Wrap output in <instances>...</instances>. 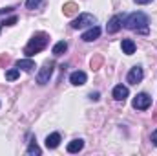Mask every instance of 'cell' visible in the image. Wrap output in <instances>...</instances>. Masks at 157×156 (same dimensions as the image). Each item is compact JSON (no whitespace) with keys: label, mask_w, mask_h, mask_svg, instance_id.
Listing matches in <instances>:
<instances>
[{"label":"cell","mask_w":157,"mask_h":156,"mask_svg":"<svg viewBox=\"0 0 157 156\" xmlns=\"http://www.w3.org/2000/svg\"><path fill=\"white\" fill-rule=\"evenodd\" d=\"M148 24H150V18L143 11H135V13L128 15L122 20V26L124 28L133 30V31H139V33H148Z\"/></svg>","instance_id":"cell-1"},{"label":"cell","mask_w":157,"mask_h":156,"mask_svg":"<svg viewBox=\"0 0 157 156\" xmlns=\"http://www.w3.org/2000/svg\"><path fill=\"white\" fill-rule=\"evenodd\" d=\"M48 42H49V35H48V33H37L33 39L28 42V46L24 48V53H26L28 57H33L35 53L42 51V50L48 46Z\"/></svg>","instance_id":"cell-2"},{"label":"cell","mask_w":157,"mask_h":156,"mask_svg":"<svg viewBox=\"0 0 157 156\" xmlns=\"http://www.w3.org/2000/svg\"><path fill=\"white\" fill-rule=\"evenodd\" d=\"M95 17L91 13H80L77 18L71 22V28L73 30H80V28H86V26H95Z\"/></svg>","instance_id":"cell-3"},{"label":"cell","mask_w":157,"mask_h":156,"mask_svg":"<svg viewBox=\"0 0 157 156\" xmlns=\"http://www.w3.org/2000/svg\"><path fill=\"white\" fill-rule=\"evenodd\" d=\"M53 68H55V63H53V61H48V63L39 70V74H37V83H39V84L49 83V77H51V74H53Z\"/></svg>","instance_id":"cell-4"},{"label":"cell","mask_w":157,"mask_h":156,"mask_svg":"<svg viewBox=\"0 0 157 156\" xmlns=\"http://www.w3.org/2000/svg\"><path fill=\"white\" fill-rule=\"evenodd\" d=\"M132 105H133L135 110H146V109L152 105V97H150L148 94H144V92H143V94H137Z\"/></svg>","instance_id":"cell-5"},{"label":"cell","mask_w":157,"mask_h":156,"mask_svg":"<svg viewBox=\"0 0 157 156\" xmlns=\"http://www.w3.org/2000/svg\"><path fill=\"white\" fill-rule=\"evenodd\" d=\"M144 77V72H143V68L141 66H133L132 70H130V74H128V77L126 81L130 83V84H137V83H141Z\"/></svg>","instance_id":"cell-6"},{"label":"cell","mask_w":157,"mask_h":156,"mask_svg":"<svg viewBox=\"0 0 157 156\" xmlns=\"http://www.w3.org/2000/svg\"><path fill=\"white\" fill-rule=\"evenodd\" d=\"M121 28H122V17L121 15H113L110 18V22H108V26H106V31L110 35H113V33H117Z\"/></svg>","instance_id":"cell-7"},{"label":"cell","mask_w":157,"mask_h":156,"mask_svg":"<svg viewBox=\"0 0 157 156\" xmlns=\"http://www.w3.org/2000/svg\"><path fill=\"white\" fill-rule=\"evenodd\" d=\"M99 35H101V28H99V26H91L88 31H84V33H82V37H80V39L84 40V42H91V40L99 39Z\"/></svg>","instance_id":"cell-8"},{"label":"cell","mask_w":157,"mask_h":156,"mask_svg":"<svg viewBox=\"0 0 157 156\" xmlns=\"http://www.w3.org/2000/svg\"><path fill=\"white\" fill-rule=\"evenodd\" d=\"M86 79H88V76H86L82 70H77V72H73V74L70 76V83L75 84V86H80V84L86 83Z\"/></svg>","instance_id":"cell-9"},{"label":"cell","mask_w":157,"mask_h":156,"mask_svg":"<svg viewBox=\"0 0 157 156\" xmlns=\"http://www.w3.org/2000/svg\"><path fill=\"white\" fill-rule=\"evenodd\" d=\"M128 88L124 86V84H117L115 88H113V99L115 101H124L126 97H128Z\"/></svg>","instance_id":"cell-10"},{"label":"cell","mask_w":157,"mask_h":156,"mask_svg":"<svg viewBox=\"0 0 157 156\" xmlns=\"http://www.w3.org/2000/svg\"><path fill=\"white\" fill-rule=\"evenodd\" d=\"M121 48H122V53H126V55H133L135 53V42L132 39H122Z\"/></svg>","instance_id":"cell-11"},{"label":"cell","mask_w":157,"mask_h":156,"mask_svg":"<svg viewBox=\"0 0 157 156\" xmlns=\"http://www.w3.org/2000/svg\"><path fill=\"white\" fill-rule=\"evenodd\" d=\"M59 143H60V134L59 132H53V134H49L46 138V147L48 149H57Z\"/></svg>","instance_id":"cell-12"},{"label":"cell","mask_w":157,"mask_h":156,"mask_svg":"<svg viewBox=\"0 0 157 156\" xmlns=\"http://www.w3.org/2000/svg\"><path fill=\"white\" fill-rule=\"evenodd\" d=\"M17 68H22L24 72H31L35 68V63L31 59H20V61H17Z\"/></svg>","instance_id":"cell-13"},{"label":"cell","mask_w":157,"mask_h":156,"mask_svg":"<svg viewBox=\"0 0 157 156\" xmlns=\"http://www.w3.org/2000/svg\"><path fill=\"white\" fill-rule=\"evenodd\" d=\"M82 147H84L82 140H73L68 143V153H78V151H82Z\"/></svg>","instance_id":"cell-14"},{"label":"cell","mask_w":157,"mask_h":156,"mask_svg":"<svg viewBox=\"0 0 157 156\" xmlns=\"http://www.w3.org/2000/svg\"><path fill=\"white\" fill-rule=\"evenodd\" d=\"M66 50H68V42L66 40H60V42H57L53 46V55H62Z\"/></svg>","instance_id":"cell-15"},{"label":"cell","mask_w":157,"mask_h":156,"mask_svg":"<svg viewBox=\"0 0 157 156\" xmlns=\"http://www.w3.org/2000/svg\"><path fill=\"white\" fill-rule=\"evenodd\" d=\"M77 11H78V6H77V4H73V2H68V4H64V15L71 17V15H75Z\"/></svg>","instance_id":"cell-16"},{"label":"cell","mask_w":157,"mask_h":156,"mask_svg":"<svg viewBox=\"0 0 157 156\" xmlns=\"http://www.w3.org/2000/svg\"><path fill=\"white\" fill-rule=\"evenodd\" d=\"M20 77V68H11V70H7L6 72V79L7 81H15V79Z\"/></svg>","instance_id":"cell-17"},{"label":"cell","mask_w":157,"mask_h":156,"mask_svg":"<svg viewBox=\"0 0 157 156\" xmlns=\"http://www.w3.org/2000/svg\"><path fill=\"white\" fill-rule=\"evenodd\" d=\"M28 154H40L42 151H40V147L37 145V142L35 140H31V143H29V147H28V151H26Z\"/></svg>","instance_id":"cell-18"},{"label":"cell","mask_w":157,"mask_h":156,"mask_svg":"<svg viewBox=\"0 0 157 156\" xmlns=\"http://www.w3.org/2000/svg\"><path fill=\"white\" fill-rule=\"evenodd\" d=\"M101 64H102V57H99V55H97L95 59H91V68H93V70H97Z\"/></svg>","instance_id":"cell-19"},{"label":"cell","mask_w":157,"mask_h":156,"mask_svg":"<svg viewBox=\"0 0 157 156\" xmlns=\"http://www.w3.org/2000/svg\"><path fill=\"white\" fill-rule=\"evenodd\" d=\"M40 2H42V0H26V7H28V9H35Z\"/></svg>","instance_id":"cell-20"},{"label":"cell","mask_w":157,"mask_h":156,"mask_svg":"<svg viewBox=\"0 0 157 156\" xmlns=\"http://www.w3.org/2000/svg\"><path fill=\"white\" fill-rule=\"evenodd\" d=\"M13 24H17V17H15V15L9 17V18H6V20L2 22V26H13Z\"/></svg>","instance_id":"cell-21"},{"label":"cell","mask_w":157,"mask_h":156,"mask_svg":"<svg viewBox=\"0 0 157 156\" xmlns=\"http://www.w3.org/2000/svg\"><path fill=\"white\" fill-rule=\"evenodd\" d=\"M7 13H13V7H4V9H0V15H7Z\"/></svg>","instance_id":"cell-22"},{"label":"cell","mask_w":157,"mask_h":156,"mask_svg":"<svg viewBox=\"0 0 157 156\" xmlns=\"http://www.w3.org/2000/svg\"><path fill=\"white\" fill-rule=\"evenodd\" d=\"M152 143L157 147V130H154V132H152Z\"/></svg>","instance_id":"cell-23"},{"label":"cell","mask_w":157,"mask_h":156,"mask_svg":"<svg viewBox=\"0 0 157 156\" xmlns=\"http://www.w3.org/2000/svg\"><path fill=\"white\" fill-rule=\"evenodd\" d=\"M133 2H135V4H150L152 0H133Z\"/></svg>","instance_id":"cell-24"}]
</instances>
